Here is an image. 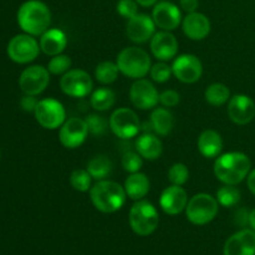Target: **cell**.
Segmentation results:
<instances>
[{"label":"cell","instance_id":"6da1fadb","mask_svg":"<svg viewBox=\"0 0 255 255\" xmlns=\"http://www.w3.org/2000/svg\"><path fill=\"white\" fill-rule=\"evenodd\" d=\"M252 162L246 153L228 152L219 154L214 162V176L224 184L237 186L251 173Z\"/></svg>","mask_w":255,"mask_h":255},{"label":"cell","instance_id":"7a4b0ae2","mask_svg":"<svg viewBox=\"0 0 255 255\" xmlns=\"http://www.w3.org/2000/svg\"><path fill=\"white\" fill-rule=\"evenodd\" d=\"M17 22L22 31L32 36H39L49 30L51 24V12L44 2L39 0H29L19 7Z\"/></svg>","mask_w":255,"mask_h":255},{"label":"cell","instance_id":"3957f363","mask_svg":"<svg viewBox=\"0 0 255 255\" xmlns=\"http://www.w3.org/2000/svg\"><path fill=\"white\" fill-rule=\"evenodd\" d=\"M90 198L97 211L115 213L124 207L127 194L125 187L117 182L102 179L90 189Z\"/></svg>","mask_w":255,"mask_h":255},{"label":"cell","instance_id":"277c9868","mask_svg":"<svg viewBox=\"0 0 255 255\" xmlns=\"http://www.w3.org/2000/svg\"><path fill=\"white\" fill-rule=\"evenodd\" d=\"M116 64L121 74L134 80L143 79L152 67L149 55L137 46L125 47L117 56Z\"/></svg>","mask_w":255,"mask_h":255},{"label":"cell","instance_id":"5b68a950","mask_svg":"<svg viewBox=\"0 0 255 255\" xmlns=\"http://www.w3.org/2000/svg\"><path fill=\"white\" fill-rule=\"evenodd\" d=\"M129 226L132 231L141 237L153 233L159 223L156 207L148 201H137L129 211Z\"/></svg>","mask_w":255,"mask_h":255},{"label":"cell","instance_id":"8992f818","mask_svg":"<svg viewBox=\"0 0 255 255\" xmlns=\"http://www.w3.org/2000/svg\"><path fill=\"white\" fill-rule=\"evenodd\" d=\"M218 201L208 193H198L192 197L186 207L187 219L194 226H206L218 214Z\"/></svg>","mask_w":255,"mask_h":255},{"label":"cell","instance_id":"52a82bcc","mask_svg":"<svg viewBox=\"0 0 255 255\" xmlns=\"http://www.w3.org/2000/svg\"><path fill=\"white\" fill-rule=\"evenodd\" d=\"M34 115L40 126L46 129L59 128L66 121V111L64 106L61 102L54 99L40 100Z\"/></svg>","mask_w":255,"mask_h":255},{"label":"cell","instance_id":"ba28073f","mask_svg":"<svg viewBox=\"0 0 255 255\" xmlns=\"http://www.w3.org/2000/svg\"><path fill=\"white\" fill-rule=\"evenodd\" d=\"M109 125L111 131L117 137L124 139L136 137L141 129V122H139L137 115L127 107L115 110L110 117Z\"/></svg>","mask_w":255,"mask_h":255},{"label":"cell","instance_id":"9c48e42d","mask_svg":"<svg viewBox=\"0 0 255 255\" xmlns=\"http://www.w3.org/2000/svg\"><path fill=\"white\" fill-rule=\"evenodd\" d=\"M40 52V44L29 34H20L12 37L7 45V55L17 64L34 61Z\"/></svg>","mask_w":255,"mask_h":255},{"label":"cell","instance_id":"30bf717a","mask_svg":"<svg viewBox=\"0 0 255 255\" xmlns=\"http://www.w3.org/2000/svg\"><path fill=\"white\" fill-rule=\"evenodd\" d=\"M60 87L65 95L71 97H85L91 94L94 82L86 71L80 69L69 70L62 75Z\"/></svg>","mask_w":255,"mask_h":255},{"label":"cell","instance_id":"8fae6325","mask_svg":"<svg viewBox=\"0 0 255 255\" xmlns=\"http://www.w3.org/2000/svg\"><path fill=\"white\" fill-rule=\"evenodd\" d=\"M49 82V70L40 65H34V66L26 67L21 72L19 79V86L25 95L37 96L46 90Z\"/></svg>","mask_w":255,"mask_h":255},{"label":"cell","instance_id":"7c38bea8","mask_svg":"<svg viewBox=\"0 0 255 255\" xmlns=\"http://www.w3.org/2000/svg\"><path fill=\"white\" fill-rule=\"evenodd\" d=\"M87 134H89V128L86 121L79 117H71L60 127L59 139L62 146L74 149L86 141Z\"/></svg>","mask_w":255,"mask_h":255},{"label":"cell","instance_id":"4fadbf2b","mask_svg":"<svg viewBox=\"0 0 255 255\" xmlns=\"http://www.w3.org/2000/svg\"><path fill=\"white\" fill-rule=\"evenodd\" d=\"M172 71L179 81L184 84H194L202 77L203 66L196 55L183 54L176 57L172 65Z\"/></svg>","mask_w":255,"mask_h":255},{"label":"cell","instance_id":"5bb4252c","mask_svg":"<svg viewBox=\"0 0 255 255\" xmlns=\"http://www.w3.org/2000/svg\"><path fill=\"white\" fill-rule=\"evenodd\" d=\"M129 99L134 107L139 110H152L159 102V95L151 81L138 79L129 89Z\"/></svg>","mask_w":255,"mask_h":255},{"label":"cell","instance_id":"9a60e30c","mask_svg":"<svg viewBox=\"0 0 255 255\" xmlns=\"http://www.w3.org/2000/svg\"><path fill=\"white\" fill-rule=\"evenodd\" d=\"M126 34L131 41L136 44H143L151 40L156 34V24L148 15L137 14L128 19L126 25Z\"/></svg>","mask_w":255,"mask_h":255},{"label":"cell","instance_id":"2e32d148","mask_svg":"<svg viewBox=\"0 0 255 255\" xmlns=\"http://www.w3.org/2000/svg\"><path fill=\"white\" fill-rule=\"evenodd\" d=\"M152 19L159 29L164 31H172L177 29L182 22V14L178 6L173 2L161 1L154 6Z\"/></svg>","mask_w":255,"mask_h":255},{"label":"cell","instance_id":"e0dca14e","mask_svg":"<svg viewBox=\"0 0 255 255\" xmlns=\"http://www.w3.org/2000/svg\"><path fill=\"white\" fill-rule=\"evenodd\" d=\"M228 116L234 124L248 125L255 116V104L247 95H236L231 97L228 104Z\"/></svg>","mask_w":255,"mask_h":255},{"label":"cell","instance_id":"ac0fdd59","mask_svg":"<svg viewBox=\"0 0 255 255\" xmlns=\"http://www.w3.org/2000/svg\"><path fill=\"white\" fill-rule=\"evenodd\" d=\"M224 255H255V232L242 229L224 244Z\"/></svg>","mask_w":255,"mask_h":255},{"label":"cell","instance_id":"d6986e66","mask_svg":"<svg viewBox=\"0 0 255 255\" xmlns=\"http://www.w3.org/2000/svg\"><path fill=\"white\" fill-rule=\"evenodd\" d=\"M151 51L156 59L169 61L178 52V41L172 32L162 30L156 32L151 39Z\"/></svg>","mask_w":255,"mask_h":255},{"label":"cell","instance_id":"ffe728a7","mask_svg":"<svg viewBox=\"0 0 255 255\" xmlns=\"http://www.w3.org/2000/svg\"><path fill=\"white\" fill-rule=\"evenodd\" d=\"M187 203H188V197L186 191L181 186H174V184L167 187L162 192L159 198V206L162 211L169 216H177L182 213L186 209Z\"/></svg>","mask_w":255,"mask_h":255},{"label":"cell","instance_id":"44dd1931","mask_svg":"<svg viewBox=\"0 0 255 255\" xmlns=\"http://www.w3.org/2000/svg\"><path fill=\"white\" fill-rule=\"evenodd\" d=\"M183 32L191 40H203L211 32V21L202 12H189L182 21Z\"/></svg>","mask_w":255,"mask_h":255},{"label":"cell","instance_id":"7402d4cb","mask_svg":"<svg viewBox=\"0 0 255 255\" xmlns=\"http://www.w3.org/2000/svg\"><path fill=\"white\" fill-rule=\"evenodd\" d=\"M67 45V37L60 29H49L40 37V49L49 56L60 55Z\"/></svg>","mask_w":255,"mask_h":255},{"label":"cell","instance_id":"603a6c76","mask_svg":"<svg viewBox=\"0 0 255 255\" xmlns=\"http://www.w3.org/2000/svg\"><path fill=\"white\" fill-rule=\"evenodd\" d=\"M198 149L206 158H216L222 153L223 139L221 134L214 129H206L198 137Z\"/></svg>","mask_w":255,"mask_h":255},{"label":"cell","instance_id":"cb8c5ba5","mask_svg":"<svg viewBox=\"0 0 255 255\" xmlns=\"http://www.w3.org/2000/svg\"><path fill=\"white\" fill-rule=\"evenodd\" d=\"M136 151L141 154L142 158L154 161L161 157L162 152H163V146L158 137L146 132L137 138Z\"/></svg>","mask_w":255,"mask_h":255},{"label":"cell","instance_id":"d4e9b609","mask_svg":"<svg viewBox=\"0 0 255 255\" xmlns=\"http://www.w3.org/2000/svg\"><path fill=\"white\" fill-rule=\"evenodd\" d=\"M124 187L127 197H129L133 201H141L149 192L151 184H149V179L146 174L136 172V173H131V176L127 177Z\"/></svg>","mask_w":255,"mask_h":255},{"label":"cell","instance_id":"484cf974","mask_svg":"<svg viewBox=\"0 0 255 255\" xmlns=\"http://www.w3.org/2000/svg\"><path fill=\"white\" fill-rule=\"evenodd\" d=\"M151 125L153 131L159 136H168L174 126L173 115L163 107H157L151 114Z\"/></svg>","mask_w":255,"mask_h":255},{"label":"cell","instance_id":"4316f807","mask_svg":"<svg viewBox=\"0 0 255 255\" xmlns=\"http://www.w3.org/2000/svg\"><path fill=\"white\" fill-rule=\"evenodd\" d=\"M112 169H114V164L111 159L104 154L95 156L87 163V172L91 174L92 179H96V181L106 179L112 173Z\"/></svg>","mask_w":255,"mask_h":255},{"label":"cell","instance_id":"83f0119b","mask_svg":"<svg viewBox=\"0 0 255 255\" xmlns=\"http://www.w3.org/2000/svg\"><path fill=\"white\" fill-rule=\"evenodd\" d=\"M116 101V95L109 87H100V89L95 90L91 95V104L92 109L96 111H107L111 109Z\"/></svg>","mask_w":255,"mask_h":255},{"label":"cell","instance_id":"f1b7e54d","mask_svg":"<svg viewBox=\"0 0 255 255\" xmlns=\"http://www.w3.org/2000/svg\"><path fill=\"white\" fill-rule=\"evenodd\" d=\"M204 97H206V101L208 102L212 106H223L224 104L231 100V91H229L228 87L224 84H212L207 87L206 92H204Z\"/></svg>","mask_w":255,"mask_h":255},{"label":"cell","instance_id":"f546056e","mask_svg":"<svg viewBox=\"0 0 255 255\" xmlns=\"http://www.w3.org/2000/svg\"><path fill=\"white\" fill-rule=\"evenodd\" d=\"M119 66L112 61H104L95 69V77L102 85H110L119 77Z\"/></svg>","mask_w":255,"mask_h":255},{"label":"cell","instance_id":"4dcf8cb0","mask_svg":"<svg viewBox=\"0 0 255 255\" xmlns=\"http://www.w3.org/2000/svg\"><path fill=\"white\" fill-rule=\"evenodd\" d=\"M217 201L221 206L226 207V208L234 207L241 201V191L236 186L224 184L217 191Z\"/></svg>","mask_w":255,"mask_h":255},{"label":"cell","instance_id":"1f68e13d","mask_svg":"<svg viewBox=\"0 0 255 255\" xmlns=\"http://www.w3.org/2000/svg\"><path fill=\"white\" fill-rule=\"evenodd\" d=\"M92 177L87 169H75L70 176V183L77 192H87L91 189Z\"/></svg>","mask_w":255,"mask_h":255},{"label":"cell","instance_id":"d6a6232c","mask_svg":"<svg viewBox=\"0 0 255 255\" xmlns=\"http://www.w3.org/2000/svg\"><path fill=\"white\" fill-rule=\"evenodd\" d=\"M72 61L67 55H56V56H52L51 60L47 64V70H49L50 74L52 75H64L66 74L69 70H71Z\"/></svg>","mask_w":255,"mask_h":255},{"label":"cell","instance_id":"836d02e7","mask_svg":"<svg viewBox=\"0 0 255 255\" xmlns=\"http://www.w3.org/2000/svg\"><path fill=\"white\" fill-rule=\"evenodd\" d=\"M87 125V128H89V133H91L92 136L101 137L106 133L107 131V121L102 116L99 115H90L85 119Z\"/></svg>","mask_w":255,"mask_h":255},{"label":"cell","instance_id":"e575fe53","mask_svg":"<svg viewBox=\"0 0 255 255\" xmlns=\"http://www.w3.org/2000/svg\"><path fill=\"white\" fill-rule=\"evenodd\" d=\"M189 178V171L186 164L174 163L168 171V179L174 186H183Z\"/></svg>","mask_w":255,"mask_h":255},{"label":"cell","instance_id":"d590c367","mask_svg":"<svg viewBox=\"0 0 255 255\" xmlns=\"http://www.w3.org/2000/svg\"><path fill=\"white\" fill-rule=\"evenodd\" d=\"M142 166H143V161H142V156L138 152L128 151L122 157V167L126 172L136 173V172H139Z\"/></svg>","mask_w":255,"mask_h":255},{"label":"cell","instance_id":"8d00e7d4","mask_svg":"<svg viewBox=\"0 0 255 255\" xmlns=\"http://www.w3.org/2000/svg\"><path fill=\"white\" fill-rule=\"evenodd\" d=\"M149 75H151L152 80L158 84H163V82H167L171 76L173 75V71H172V66H168L166 64V61L157 62L153 66L151 67V71H149Z\"/></svg>","mask_w":255,"mask_h":255},{"label":"cell","instance_id":"74e56055","mask_svg":"<svg viewBox=\"0 0 255 255\" xmlns=\"http://www.w3.org/2000/svg\"><path fill=\"white\" fill-rule=\"evenodd\" d=\"M117 12L122 17L131 19L134 15H137V1L136 0H120L117 2Z\"/></svg>","mask_w":255,"mask_h":255},{"label":"cell","instance_id":"f35d334b","mask_svg":"<svg viewBox=\"0 0 255 255\" xmlns=\"http://www.w3.org/2000/svg\"><path fill=\"white\" fill-rule=\"evenodd\" d=\"M179 94L174 90H166L159 95V102L164 107H174L179 104Z\"/></svg>","mask_w":255,"mask_h":255},{"label":"cell","instance_id":"ab89813d","mask_svg":"<svg viewBox=\"0 0 255 255\" xmlns=\"http://www.w3.org/2000/svg\"><path fill=\"white\" fill-rule=\"evenodd\" d=\"M37 100L35 99V96H31V95H25L24 97L20 101V105H21V109L26 112H34L35 109L37 106Z\"/></svg>","mask_w":255,"mask_h":255},{"label":"cell","instance_id":"60d3db41","mask_svg":"<svg viewBox=\"0 0 255 255\" xmlns=\"http://www.w3.org/2000/svg\"><path fill=\"white\" fill-rule=\"evenodd\" d=\"M234 222L238 226L246 227L249 224V212L246 208H241L236 212V217H234Z\"/></svg>","mask_w":255,"mask_h":255},{"label":"cell","instance_id":"b9f144b4","mask_svg":"<svg viewBox=\"0 0 255 255\" xmlns=\"http://www.w3.org/2000/svg\"><path fill=\"white\" fill-rule=\"evenodd\" d=\"M179 5L187 14H189V12L197 11L199 1L198 0H179Z\"/></svg>","mask_w":255,"mask_h":255},{"label":"cell","instance_id":"7bdbcfd3","mask_svg":"<svg viewBox=\"0 0 255 255\" xmlns=\"http://www.w3.org/2000/svg\"><path fill=\"white\" fill-rule=\"evenodd\" d=\"M248 187L252 193L255 196V169L248 174Z\"/></svg>","mask_w":255,"mask_h":255},{"label":"cell","instance_id":"ee69618b","mask_svg":"<svg viewBox=\"0 0 255 255\" xmlns=\"http://www.w3.org/2000/svg\"><path fill=\"white\" fill-rule=\"evenodd\" d=\"M137 4L141 5V6H144V7H148V6H152V5H154L157 2V0H136Z\"/></svg>","mask_w":255,"mask_h":255},{"label":"cell","instance_id":"f6af8a7d","mask_svg":"<svg viewBox=\"0 0 255 255\" xmlns=\"http://www.w3.org/2000/svg\"><path fill=\"white\" fill-rule=\"evenodd\" d=\"M249 226L252 227V229L255 232V209L249 213Z\"/></svg>","mask_w":255,"mask_h":255}]
</instances>
